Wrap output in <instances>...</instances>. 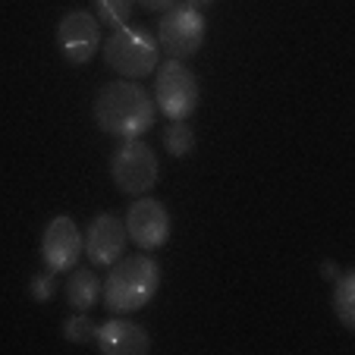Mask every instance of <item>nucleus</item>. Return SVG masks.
Returning a JSON list of instances; mask_svg holds the SVG:
<instances>
[{"label": "nucleus", "instance_id": "1", "mask_svg": "<svg viewBox=\"0 0 355 355\" xmlns=\"http://www.w3.org/2000/svg\"><path fill=\"white\" fill-rule=\"evenodd\" d=\"M94 123L116 139H141L155 126V98L135 79H114L94 98Z\"/></svg>", "mask_w": 355, "mask_h": 355}, {"label": "nucleus", "instance_id": "2", "mask_svg": "<svg viewBox=\"0 0 355 355\" xmlns=\"http://www.w3.org/2000/svg\"><path fill=\"white\" fill-rule=\"evenodd\" d=\"M161 289V268L151 255H123L110 264V274L101 286V299L114 315L141 311Z\"/></svg>", "mask_w": 355, "mask_h": 355}, {"label": "nucleus", "instance_id": "3", "mask_svg": "<svg viewBox=\"0 0 355 355\" xmlns=\"http://www.w3.org/2000/svg\"><path fill=\"white\" fill-rule=\"evenodd\" d=\"M104 63L123 79H148L161 63V44L148 28L126 22L104 41Z\"/></svg>", "mask_w": 355, "mask_h": 355}, {"label": "nucleus", "instance_id": "4", "mask_svg": "<svg viewBox=\"0 0 355 355\" xmlns=\"http://www.w3.org/2000/svg\"><path fill=\"white\" fill-rule=\"evenodd\" d=\"M161 176V161H157L155 148L141 139H126L110 157V180L123 195H139L151 192Z\"/></svg>", "mask_w": 355, "mask_h": 355}, {"label": "nucleus", "instance_id": "5", "mask_svg": "<svg viewBox=\"0 0 355 355\" xmlns=\"http://www.w3.org/2000/svg\"><path fill=\"white\" fill-rule=\"evenodd\" d=\"M155 104L167 120H189L198 110L201 88L195 73L182 60H164L155 69Z\"/></svg>", "mask_w": 355, "mask_h": 355}, {"label": "nucleus", "instance_id": "6", "mask_svg": "<svg viewBox=\"0 0 355 355\" xmlns=\"http://www.w3.org/2000/svg\"><path fill=\"white\" fill-rule=\"evenodd\" d=\"M208 35V22L201 10H192L189 3H173L170 10L161 13L157 22V44L164 54H170L173 60H189L201 51Z\"/></svg>", "mask_w": 355, "mask_h": 355}, {"label": "nucleus", "instance_id": "7", "mask_svg": "<svg viewBox=\"0 0 355 355\" xmlns=\"http://www.w3.org/2000/svg\"><path fill=\"white\" fill-rule=\"evenodd\" d=\"M57 47L69 67H85L101 51V22L88 10H69L57 22Z\"/></svg>", "mask_w": 355, "mask_h": 355}, {"label": "nucleus", "instance_id": "8", "mask_svg": "<svg viewBox=\"0 0 355 355\" xmlns=\"http://www.w3.org/2000/svg\"><path fill=\"white\" fill-rule=\"evenodd\" d=\"M82 258V230L69 214H60L44 227L41 236V261L54 274H69Z\"/></svg>", "mask_w": 355, "mask_h": 355}, {"label": "nucleus", "instance_id": "9", "mask_svg": "<svg viewBox=\"0 0 355 355\" xmlns=\"http://www.w3.org/2000/svg\"><path fill=\"white\" fill-rule=\"evenodd\" d=\"M126 223L116 214H98L88 230L82 233V255L94 264V268H110L126 255Z\"/></svg>", "mask_w": 355, "mask_h": 355}, {"label": "nucleus", "instance_id": "10", "mask_svg": "<svg viewBox=\"0 0 355 355\" xmlns=\"http://www.w3.org/2000/svg\"><path fill=\"white\" fill-rule=\"evenodd\" d=\"M126 236L141 252H155L170 239V211L157 198H141L129 205L126 214Z\"/></svg>", "mask_w": 355, "mask_h": 355}, {"label": "nucleus", "instance_id": "11", "mask_svg": "<svg viewBox=\"0 0 355 355\" xmlns=\"http://www.w3.org/2000/svg\"><path fill=\"white\" fill-rule=\"evenodd\" d=\"M94 343L104 355H148L151 352V336L141 324L129 321V318H110V321L98 324L94 330Z\"/></svg>", "mask_w": 355, "mask_h": 355}, {"label": "nucleus", "instance_id": "12", "mask_svg": "<svg viewBox=\"0 0 355 355\" xmlns=\"http://www.w3.org/2000/svg\"><path fill=\"white\" fill-rule=\"evenodd\" d=\"M101 286L104 283L98 280V274L92 268H73L67 280V305L73 311H92L101 302Z\"/></svg>", "mask_w": 355, "mask_h": 355}, {"label": "nucleus", "instance_id": "13", "mask_svg": "<svg viewBox=\"0 0 355 355\" xmlns=\"http://www.w3.org/2000/svg\"><path fill=\"white\" fill-rule=\"evenodd\" d=\"M334 315L346 334H355V270H343L334 280Z\"/></svg>", "mask_w": 355, "mask_h": 355}, {"label": "nucleus", "instance_id": "14", "mask_svg": "<svg viewBox=\"0 0 355 355\" xmlns=\"http://www.w3.org/2000/svg\"><path fill=\"white\" fill-rule=\"evenodd\" d=\"M195 132L186 120H173L167 129H164V148H167V155L173 157H189L195 151Z\"/></svg>", "mask_w": 355, "mask_h": 355}, {"label": "nucleus", "instance_id": "15", "mask_svg": "<svg viewBox=\"0 0 355 355\" xmlns=\"http://www.w3.org/2000/svg\"><path fill=\"white\" fill-rule=\"evenodd\" d=\"M132 0H94V19L104 28H120L132 19Z\"/></svg>", "mask_w": 355, "mask_h": 355}, {"label": "nucleus", "instance_id": "16", "mask_svg": "<svg viewBox=\"0 0 355 355\" xmlns=\"http://www.w3.org/2000/svg\"><path fill=\"white\" fill-rule=\"evenodd\" d=\"M94 330H98V324L88 318V311H73L63 321V340L73 346H85V343H94Z\"/></svg>", "mask_w": 355, "mask_h": 355}, {"label": "nucleus", "instance_id": "17", "mask_svg": "<svg viewBox=\"0 0 355 355\" xmlns=\"http://www.w3.org/2000/svg\"><path fill=\"white\" fill-rule=\"evenodd\" d=\"M28 295H32L35 302H51L57 295V274L54 270H44V274L32 277L28 280Z\"/></svg>", "mask_w": 355, "mask_h": 355}, {"label": "nucleus", "instance_id": "18", "mask_svg": "<svg viewBox=\"0 0 355 355\" xmlns=\"http://www.w3.org/2000/svg\"><path fill=\"white\" fill-rule=\"evenodd\" d=\"M135 7L148 10V13H164V10H170L176 3V0H132Z\"/></svg>", "mask_w": 355, "mask_h": 355}, {"label": "nucleus", "instance_id": "19", "mask_svg": "<svg viewBox=\"0 0 355 355\" xmlns=\"http://www.w3.org/2000/svg\"><path fill=\"white\" fill-rule=\"evenodd\" d=\"M340 274H343V270H340V264H336V261H324V264H321V277H324L327 283H334Z\"/></svg>", "mask_w": 355, "mask_h": 355}, {"label": "nucleus", "instance_id": "20", "mask_svg": "<svg viewBox=\"0 0 355 355\" xmlns=\"http://www.w3.org/2000/svg\"><path fill=\"white\" fill-rule=\"evenodd\" d=\"M182 3H189L192 10H208V7H214L217 0H182Z\"/></svg>", "mask_w": 355, "mask_h": 355}]
</instances>
